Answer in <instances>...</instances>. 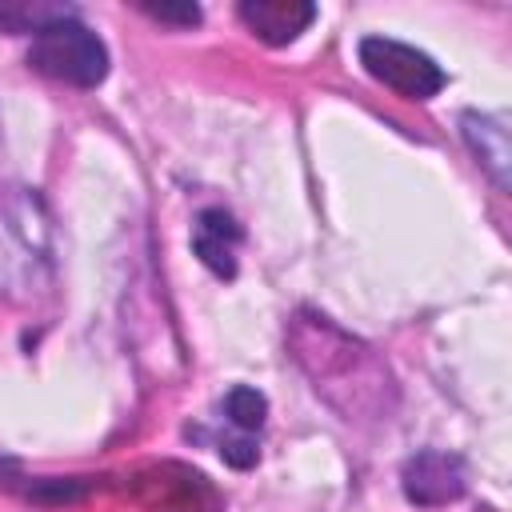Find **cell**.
I'll return each mask as SVG.
<instances>
[{"label":"cell","mask_w":512,"mask_h":512,"mask_svg":"<svg viewBox=\"0 0 512 512\" xmlns=\"http://www.w3.org/2000/svg\"><path fill=\"white\" fill-rule=\"evenodd\" d=\"M244 244V228L236 224V216L228 208H204L196 212V224H192V252L200 256V264L220 276V280H232L236 276V252Z\"/></svg>","instance_id":"cell-6"},{"label":"cell","mask_w":512,"mask_h":512,"mask_svg":"<svg viewBox=\"0 0 512 512\" xmlns=\"http://www.w3.org/2000/svg\"><path fill=\"white\" fill-rule=\"evenodd\" d=\"M236 16L244 20V28L256 40L280 48V44H292L316 20V4H308V0H244L236 8Z\"/></svg>","instance_id":"cell-7"},{"label":"cell","mask_w":512,"mask_h":512,"mask_svg":"<svg viewBox=\"0 0 512 512\" xmlns=\"http://www.w3.org/2000/svg\"><path fill=\"white\" fill-rule=\"evenodd\" d=\"M56 280V228L44 196L24 184L0 188V296L36 300Z\"/></svg>","instance_id":"cell-2"},{"label":"cell","mask_w":512,"mask_h":512,"mask_svg":"<svg viewBox=\"0 0 512 512\" xmlns=\"http://www.w3.org/2000/svg\"><path fill=\"white\" fill-rule=\"evenodd\" d=\"M220 412L224 420L232 424V432H244V436H256L264 428V416H268V400L264 392L248 388V384H236L228 388V396L220 400Z\"/></svg>","instance_id":"cell-9"},{"label":"cell","mask_w":512,"mask_h":512,"mask_svg":"<svg viewBox=\"0 0 512 512\" xmlns=\"http://www.w3.org/2000/svg\"><path fill=\"white\" fill-rule=\"evenodd\" d=\"M288 348L312 392L348 424H380L396 412L400 388L388 360L324 312L300 308L288 320Z\"/></svg>","instance_id":"cell-1"},{"label":"cell","mask_w":512,"mask_h":512,"mask_svg":"<svg viewBox=\"0 0 512 512\" xmlns=\"http://www.w3.org/2000/svg\"><path fill=\"white\" fill-rule=\"evenodd\" d=\"M400 488H404L408 504H416V508H440V504H452V500L464 496L468 468H464V460L456 452L424 448V452H416V456L404 460Z\"/></svg>","instance_id":"cell-5"},{"label":"cell","mask_w":512,"mask_h":512,"mask_svg":"<svg viewBox=\"0 0 512 512\" xmlns=\"http://www.w3.org/2000/svg\"><path fill=\"white\" fill-rule=\"evenodd\" d=\"M460 132H464V144L472 148V156L480 160V168L492 176V184L500 192H508V184H512V144H508L504 120L488 116V112H464Z\"/></svg>","instance_id":"cell-8"},{"label":"cell","mask_w":512,"mask_h":512,"mask_svg":"<svg viewBox=\"0 0 512 512\" xmlns=\"http://www.w3.org/2000/svg\"><path fill=\"white\" fill-rule=\"evenodd\" d=\"M140 12L160 24H172V28H196L204 16L200 4H140Z\"/></svg>","instance_id":"cell-11"},{"label":"cell","mask_w":512,"mask_h":512,"mask_svg":"<svg viewBox=\"0 0 512 512\" xmlns=\"http://www.w3.org/2000/svg\"><path fill=\"white\" fill-rule=\"evenodd\" d=\"M28 68L72 88H96L108 76V44L76 12H64L32 32Z\"/></svg>","instance_id":"cell-3"},{"label":"cell","mask_w":512,"mask_h":512,"mask_svg":"<svg viewBox=\"0 0 512 512\" xmlns=\"http://www.w3.org/2000/svg\"><path fill=\"white\" fill-rule=\"evenodd\" d=\"M356 56L376 84L392 88L404 100H432L448 84L444 68L428 52H420L404 40H392V36H364Z\"/></svg>","instance_id":"cell-4"},{"label":"cell","mask_w":512,"mask_h":512,"mask_svg":"<svg viewBox=\"0 0 512 512\" xmlns=\"http://www.w3.org/2000/svg\"><path fill=\"white\" fill-rule=\"evenodd\" d=\"M216 452H220V456H224V464H232V468H252V464L260 460L256 436H244V432L220 436V440H216Z\"/></svg>","instance_id":"cell-10"}]
</instances>
